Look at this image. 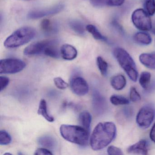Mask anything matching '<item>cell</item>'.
Wrapping results in <instances>:
<instances>
[{"label": "cell", "instance_id": "cell-8", "mask_svg": "<svg viewBox=\"0 0 155 155\" xmlns=\"http://www.w3.org/2000/svg\"><path fill=\"white\" fill-rule=\"evenodd\" d=\"M64 8V5L61 3L47 8L33 10L29 12L28 18L30 19H38L58 14L62 11Z\"/></svg>", "mask_w": 155, "mask_h": 155}, {"label": "cell", "instance_id": "cell-34", "mask_svg": "<svg viewBox=\"0 0 155 155\" xmlns=\"http://www.w3.org/2000/svg\"><path fill=\"white\" fill-rule=\"evenodd\" d=\"M150 139L155 143V123L152 127L150 133Z\"/></svg>", "mask_w": 155, "mask_h": 155}, {"label": "cell", "instance_id": "cell-13", "mask_svg": "<svg viewBox=\"0 0 155 155\" xmlns=\"http://www.w3.org/2000/svg\"><path fill=\"white\" fill-rule=\"evenodd\" d=\"M125 0H91L92 6L97 8L103 7H119L123 5Z\"/></svg>", "mask_w": 155, "mask_h": 155}, {"label": "cell", "instance_id": "cell-30", "mask_svg": "<svg viewBox=\"0 0 155 155\" xmlns=\"http://www.w3.org/2000/svg\"><path fill=\"white\" fill-rule=\"evenodd\" d=\"M130 101L134 102H139L141 99L140 95L134 87L130 88Z\"/></svg>", "mask_w": 155, "mask_h": 155}, {"label": "cell", "instance_id": "cell-20", "mask_svg": "<svg viewBox=\"0 0 155 155\" xmlns=\"http://www.w3.org/2000/svg\"><path fill=\"white\" fill-rule=\"evenodd\" d=\"M41 28L44 33L46 34L54 33L57 31V26L48 19H44L41 23Z\"/></svg>", "mask_w": 155, "mask_h": 155}, {"label": "cell", "instance_id": "cell-14", "mask_svg": "<svg viewBox=\"0 0 155 155\" xmlns=\"http://www.w3.org/2000/svg\"><path fill=\"white\" fill-rule=\"evenodd\" d=\"M140 62L150 69H155V52L142 53L139 56Z\"/></svg>", "mask_w": 155, "mask_h": 155}, {"label": "cell", "instance_id": "cell-16", "mask_svg": "<svg viewBox=\"0 0 155 155\" xmlns=\"http://www.w3.org/2000/svg\"><path fill=\"white\" fill-rule=\"evenodd\" d=\"M110 84L114 89L120 91L126 87L127 81L123 75H116L111 78L110 79Z\"/></svg>", "mask_w": 155, "mask_h": 155}, {"label": "cell", "instance_id": "cell-24", "mask_svg": "<svg viewBox=\"0 0 155 155\" xmlns=\"http://www.w3.org/2000/svg\"><path fill=\"white\" fill-rule=\"evenodd\" d=\"M151 79V74L147 71H144L140 74L139 83L143 89H147L148 87Z\"/></svg>", "mask_w": 155, "mask_h": 155}, {"label": "cell", "instance_id": "cell-29", "mask_svg": "<svg viewBox=\"0 0 155 155\" xmlns=\"http://www.w3.org/2000/svg\"><path fill=\"white\" fill-rule=\"evenodd\" d=\"M54 82L56 87L61 90L66 89L69 86L68 83L60 77L55 78L54 79Z\"/></svg>", "mask_w": 155, "mask_h": 155}, {"label": "cell", "instance_id": "cell-35", "mask_svg": "<svg viewBox=\"0 0 155 155\" xmlns=\"http://www.w3.org/2000/svg\"><path fill=\"white\" fill-rule=\"evenodd\" d=\"M152 32L155 35V29H154L152 30Z\"/></svg>", "mask_w": 155, "mask_h": 155}, {"label": "cell", "instance_id": "cell-3", "mask_svg": "<svg viewBox=\"0 0 155 155\" xmlns=\"http://www.w3.org/2000/svg\"><path fill=\"white\" fill-rule=\"evenodd\" d=\"M36 30L33 28L23 27L20 28L9 36L4 42L8 48H14L28 43L36 36Z\"/></svg>", "mask_w": 155, "mask_h": 155}, {"label": "cell", "instance_id": "cell-25", "mask_svg": "<svg viewBox=\"0 0 155 155\" xmlns=\"http://www.w3.org/2000/svg\"><path fill=\"white\" fill-rule=\"evenodd\" d=\"M97 65L101 74L106 76L107 72L108 64L107 61L101 57H98L97 59Z\"/></svg>", "mask_w": 155, "mask_h": 155}, {"label": "cell", "instance_id": "cell-6", "mask_svg": "<svg viewBox=\"0 0 155 155\" xmlns=\"http://www.w3.org/2000/svg\"><path fill=\"white\" fill-rule=\"evenodd\" d=\"M26 64L21 60L16 58H6L0 61L1 74H15L23 70Z\"/></svg>", "mask_w": 155, "mask_h": 155}, {"label": "cell", "instance_id": "cell-12", "mask_svg": "<svg viewBox=\"0 0 155 155\" xmlns=\"http://www.w3.org/2000/svg\"><path fill=\"white\" fill-rule=\"evenodd\" d=\"M60 53L64 60L71 61L78 56V51L75 47L69 44H64L61 48Z\"/></svg>", "mask_w": 155, "mask_h": 155}, {"label": "cell", "instance_id": "cell-27", "mask_svg": "<svg viewBox=\"0 0 155 155\" xmlns=\"http://www.w3.org/2000/svg\"><path fill=\"white\" fill-rule=\"evenodd\" d=\"M12 141L11 136L7 131L1 130L0 131V144L2 146L9 145Z\"/></svg>", "mask_w": 155, "mask_h": 155}, {"label": "cell", "instance_id": "cell-33", "mask_svg": "<svg viewBox=\"0 0 155 155\" xmlns=\"http://www.w3.org/2000/svg\"><path fill=\"white\" fill-rule=\"evenodd\" d=\"M36 155H53L52 152L48 149L45 148H40L36 150L35 152Z\"/></svg>", "mask_w": 155, "mask_h": 155}, {"label": "cell", "instance_id": "cell-11", "mask_svg": "<svg viewBox=\"0 0 155 155\" xmlns=\"http://www.w3.org/2000/svg\"><path fill=\"white\" fill-rule=\"evenodd\" d=\"M148 151V143L146 140H140L137 143L131 145L127 149L129 154L147 155Z\"/></svg>", "mask_w": 155, "mask_h": 155}, {"label": "cell", "instance_id": "cell-26", "mask_svg": "<svg viewBox=\"0 0 155 155\" xmlns=\"http://www.w3.org/2000/svg\"><path fill=\"white\" fill-rule=\"evenodd\" d=\"M144 7L149 16H153L155 14V0H146Z\"/></svg>", "mask_w": 155, "mask_h": 155}, {"label": "cell", "instance_id": "cell-5", "mask_svg": "<svg viewBox=\"0 0 155 155\" xmlns=\"http://www.w3.org/2000/svg\"><path fill=\"white\" fill-rule=\"evenodd\" d=\"M131 20L134 26L141 31H149L152 26L150 17L147 12L142 9H137L133 12Z\"/></svg>", "mask_w": 155, "mask_h": 155}, {"label": "cell", "instance_id": "cell-17", "mask_svg": "<svg viewBox=\"0 0 155 155\" xmlns=\"http://www.w3.org/2000/svg\"><path fill=\"white\" fill-rule=\"evenodd\" d=\"M38 113L39 115H41L46 120L50 122L54 121V118L49 114L48 110L47 103L45 100L41 99L39 105Z\"/></svg>", "mask_w": 155, "mask_h": 155}, {"label": "cell", "instance_id": "cell-1", "mask_svg": "<svg viewBox=\"0 0 155 155\" xmlns=\"http://www.w3.org/2000/svg\"><path fill=\"white\" fill-rule=\"evenodd\" d=\"M116 135L117 128L113 122L98 123L94 128L90 140L91 148L94 150L104 148L112 142Z\"/></svg>", "mask_w": 155, "mask_h": 155}, {"label": "cell", "instance_id": "cell-19", "mask_svg": "<svg viewBox=\"0 0 155 155\" xmlns=\"http://www.w3.org/2000/svg\"><path fill=\"white\" fill-rule=\"evenodd\" d=\"M134 41L140 44L143 45H150L152 41V38L149 34L146 32H138L133 37Z\"/></svg>", "mask_w": 155, "mask_h": 155}, {"label": "cell", "instance_id": "cell-7", "mask_svg": "<svg viewBox=\"0 0 155 155\" xmlns=\"http://www.w3.org/2000/svg\"><path fill=\"white\" fill-rule=\"evenodd\" d=\"M155 117L154 107L150 105H146L139 111L136 117V121L139 127L146 129L150 126Z\"/></svg>", "mask_w": 155, "mask_h": 155}, {"label": "cell", "instance_id": "cell-22", "mask_svg": "<svg viewBox=\"0 0 155 155\" xmlns=\"http://www.w3.org/2000/svg\"><path fill=\"white\" fill-rule=\"evenodd\" d=\"M70 27L76 33L83 36L85 34V30L84 25L82 22L78 20H72L69 23Z\"/></svg>", "mask_w": 155, "mask_h": 155}, {"label": "cell", "instance_id": "cell-28", "mask_svg": "<svg viewBox=\"0 0 155 155\" xmlns=\"http://www.w3.org/2000/svg\"><path fill=\"white\" fill-rule=\"evenodd\" d=\"M93 105L94 108L97 109L102 108L101 106L104 104V100L102 97L97 92H95L94 93V96L93 97Z\"/></svg>", "mask_w": 155, "mask_h": 155}, {"label": "cell", "instance_id": "cell-18", "mask_svg": "<svg viewBox=\"0 0 155 155\" xmlns=\"http://www.w3.org/2000/svg\"><path fill=\"white\" fill-rule=\"evenodd\" d=\"M79 122L81 127L90 131L91 122V116L87 111H83L79 116Z\"/></svg>", "mask_w": 155, "mask_h": 155}, {"label": "cell", "instance_id": "cell-31", "mask_svg": "<svg viewBox=\"0 0 155 155\" xmlns=\"http://www.w3.org/2000/svg\"><path fill=\"white\" fill-rule=\"evenodd\" d=\"M107 151L108 154L110 155H122L124 154L120 149L113 146L109 147Z\"/></svg>", "mask_w": 155, "mask_h": 155}, {"label": "cell", "instance_id": "cell-9", "mask_svg": "<svg viewBox=\"0 0 155 155\" xmlns=\"http://www.w3.org/2000/svg\"><path fill=\"white\" fill-rule=\"evenodd\" d=\"M70 87L73 93L79 96H85L89 91L87 82L83 78L75 77L71 81Z\"/></svg>", "mask_w": 155, "mask_h": 155}, {"label": "cell", "instance_id": "cell-10", "mask_svg": "<svg viewBox=\"0 0 155 155\" xmlns=\"http://www.w3.org/2000/svg\"><path fill=\"white\" fill-rule=\"evenodd\" d=\"M51 40H45L34 42L27 47L23 53L26 56H33L43 54L46 47L51 42Z\"/></svg>", "mask_w": 155, "mask_h": 155}, {"label": "cell", "instance_id": "cell-23", "mask_svg": "<svg viewBox=\"0 0 155 155\" xmlns=\"http://www.w3.org/2000/svg\"><path fill=\"white\" fill-rule=\"evenodd\" d=\"M110 102L115 106L127 105L130 103L129 100L125 97L119 95H114L110 98Z\"/></svg>", "mask_w": 155, "mask_h": 155}, {"label": "cell", "instance_id": "cell-15", "mask_svg": "<svg viewBox=\"0 0 155 155\" xmlns=\"http://www.w3.org/2000/svg\"><path fill=\"white\" fill-rule=\"evenodd\" d=\"M38 142L40 145L48 149H53L57 145L56 140L53 137L47 135L39 138Z\"/></svg>", "mask_w": 155, "mask_h": 155}, {"label": "cell", "instance_id": "cell-2", "mask_svg": "<svg viewBox=\"0 0 155 155\" xmlns=\"http://www.w3.org/2000/svg\"><path fill=\"white\" fill-rule=\"evenodd\" d=\"M61 137L67 141L81 146H87L90 131L81 126L63 124L60 127Z\"/></svg>", "mask_w": 155, "mask_h": 155}, {"label": "cell", "instance_id": "cell-4", "mask_svg": "<svg viewBox=\"0 0 155 155\" xmlns=\"http://www.w3.org/2000/svg\"><path fill=\"white\" fill-rule=\"evenodd\" d=\"M113 54L130 79L134 82L137 81L138 76L137 66L134 60L127 51L122 48H116L113 50Z\"/></svg>", "mask_w": 155, "mask_h": 155}, {"label": "cell", "instance_id": "cell-32", "mask_svg": "<svg viewBox=\"0 0 155 155\" xmlns=\"http://www.w3.org/2000/svg\"><path fill=\"white\" fill-rule=\"evenodd\" d=\"M9 79L4 76H1L0 77V82H1V91L4 90L8 85L9 83Z\"/></svg>", "mask_w": 155, "mask_h": 155}, {"label": "cell", "instance_id": "cell-21", "mask_svg": "<svg viewBox=\"0 0 155 155\" xmlns=\"http://www.w3.org/2000/svg\"><path fill=\"white\" fill-rule=\"evenodd\" d=\"M86 29L92 35L95 39L104 41H107V38L103 36L94 25H87L86 26Z\"/></svg>", "mask_w": 155, "mask_h": 155}]
</instances>
